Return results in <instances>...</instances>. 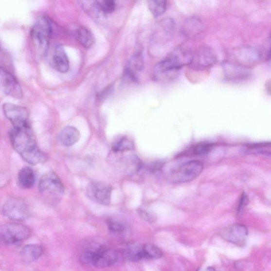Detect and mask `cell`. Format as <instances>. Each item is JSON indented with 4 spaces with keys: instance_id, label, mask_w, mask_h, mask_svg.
<instances>
[{
    "instance_id": "25",
    "label": "cell",
    "mask_w": 271,
    "mask_h": 271,
    "mask_svg": "<svg viewBox=\"0 0 271 271\" xmlns=\"http://www.w3.org/2000/svg\"><path fill=\"white\" fill-rule=\"evenodd\" d=\"M167 1L162 0H152L148 1V9L155 18L163 15L167 8Z\"/></svg>"
},
{
    "instance_id": "2",
    "label": "cell",
    "mask_w": 271,
    "mask_h": 271,
    "mask_svg": "<svg viewBox=\"0 0 271 271\" xmlns=\"http://www.w3.org/2000/svg\"><path fill=\"white\" fill-rule=\"evenodd\" d=\"M52 32V22L50 18L45 15L39 16L31 33L34 49L39 56L46 55L49 50Z\"/></svg>"
},
{
    "instance_id": "31",
    "label": "cell",
    "mask_w": 271,
    "mask_h": 271,
    "mask_svg": "<svg viewBox=\"0 0 271 271\" xmlns=\"http://www.w3.org/2000/svg\"><path fill=\"white\" fill-rule=\"evenodd\" d=\"M107 226L109 230L114 233H122L125 229L121 222L112 219L108 220Z\"/></svg>"
},
{
    "instance_id": "10",
    "label": "cell",
    "mask_w": 271,
    "mask_h": 271,
    "mask_svg": "<svg viewBox=\"0 0 271 271\" xmlns=\"http://www.w3.org/2000/svg\"><path fill=\"white\" fill-rule=\"evenodd\" d=\"M112 189L110 186L100 182H93L87 188V195L92 201L103 206L110 203Z\"/></svg>"
},
{
    "instance_id": "29",
    "label": "cell",
    "mask_w": 271,
    "mask_h": 271,
    "mask_svg": "<svg viewBox=\"0 0 271 271\" xmlns=\"http://www.w3.org/2000/svg\"><path fill=\"white\" fill-rule=\"evenodd\" d=\"M214 147L212 143L202 142L199 143L193 148V153L195 155L201 156L208 154Z\"/></svg>"
},
{
    "instance_id": "11",
    "label": "cell",
    "mask_w": 271,
    "mask_h": 271,
    "mask_svg": "<svg viewBox=\"0 0 271 271\" xmlns=\"http://www.w3.org/2000/svg\"><path fill=\"white\" fill-rule=\"evenodd\" d=\"M194 54L188 48L179 47L165 59L174 69L180 71L183 66L191 65L194 61Z\"/></svg>"
},
{
    "instance_id": "1",
    "label": "cell",
    "mask_w": 271,
    "mask_h": 271,
    "mask_svg": "<svg viewBox=\"0 0 271 271\" xmlns=\"http://www.w3.org/2000/svg\"><path fill=\"white\" fill-rule=\"evenodd\" d=\"M12 145L28 163L35 165L46 161L45 154L39 149L31 127L13 128L9 132Z\"/></svg>"
},
{
    "instance_id": "32",
    "label": "cell",
    "mask_w": 271,
    "mask_h": 271,
    "mask_svg": "<svg viewBox=\"0 0 271 271\" xmlns=\"http://www.w3.org/2000/svg\"><path fill=\"white\" fill-rule=\"evenodd\" d=\"M95 251H87L81 255L80 261L84 264H92L94 261Z\"/></svg>"
},
{
    "instance_id": "7",
    "label": "cell",
    "mask_w": 271,
    "mask_h": 271,
    "mask_svg": "<svg viewBox=\"0 0 271 271\" xmlns=\"http://www.w3.org/2000/svg\"><path fill=\"white\" fill-rule=\"evenodd\" d=\"M4 115L16 128L31 127L29 124V112L26 108L10 103L3 105Z\"/></svg>"
},
{
    "instance_id": "4",
    "label": "cell",
    "mask_w": 271,
    "mask_h": 271,
    "mask_svg": "<svg viewBox=\"0 0 271 271\" xmlns=\"http://www.w3.org/2000/svg\"><path fill=\"white\" fill-rule=\"evenodd\" d=\"M203 170L202 162L197 160L190 161L173 170L170 174V180L176 184L188 183L199 176Z\"/></svg>"
},
{
    "instance_id": "36",
    "label": "cell",
    "mask_w": 271,
    "mask_h": 271,
    "mask_svg": "<svg viewBox=\"0 0 271 271\" xmlns=\"http://www.w3.org/2000/svg\"><path fill=\"white\" fill-rule=\"evenodd\" d=\"M198 271H216L213 267H208L206 269H204L203 270H200Z\"/></svg>"
},
{
    "instance_id": "22",
    "label": "cell",
    "mask_w": 271,
    "mask_h": 271,
    "mask_svg": "<svg viewBox=\"0 0 271 271\" xmlns=\"http://www.w3.org/2000/svg\"><path fill=\"white\" fill-rule=\"evenodd\" d=\"M244 151L250 154L271 156V144L270 142L250 144L245 146Z\"/></svg>"
},
{
    "instance_id": "12",
    "label": "cell",
    "mask_w": 271,
    "mask_h": 271,
    "mask_svg": "<svg viewBox=\"0 0 271 271\" xmlns=\"http://www.w3.org/2000/svg\"><path fill=\"white\" fill-rule=\"evenodd\" d=\"M221 236L229 242L242 246L245 244L248 237V230L244 225L233 224L222 231Z\"/></svg>"
},
{
    "instance_id": "19",
    "label": "cell",
    "mask_w": 271,
    "mask_h": 271,
    "mask_svg": "<svg viewBox=\"0 0 271 271\" xmlns=\"http://www.w3.org/2000/svg\"><path fill=\"white\" fill-rule=\"evenodd\" d=\"M80 138L79 130L72 126L65 127L58 135V140L63 146L71 147L75 145Z\"/></svg>"
},
{
    "instance_id": "5",
    "label": "cell",
    "mask_w": 271,
    "mask_h": 271,
    "mask_svg": "<svg viewBox=\"0 0 271 271\" xmlns=\"http://www.w3.org/2000/svg\"><path fill=\"white\" fill-rule=\"evenodd\" d=\"M31 232L26 226L9 223L0 226V242L5 244H14L27 239Z\"/></svg>"
},
{
    "instance_id": "24",
    "label": "cell",
    "mask_w": 271,
    "mask_h": 271,
    "mask_svg": "<svg viewBox=\"0 0 271 271\" xmlns=\"http://www.w3.org/2000/svg\"><path fill=\"white\" fill-rule=\"evenodd\" d=\"M134 144L129 138L123 136L118 138L112 144V148L115 152H124L133 149Z\"/></svg>"
},
{
    "instance_id": "3",
    "label": "cell",
    "mask_w": 271,
    "mask_h": 271,
    "mask_svg": "<svg viewBox=\"0 0 271 271\" xmlns=\"http://www.w3.org/2000/svg\"><path fill=\"white\" fill-rule=\"evenodd\" d=\"M39 191L47 200L57 201L64 195V186L57 174L50 172L44 174L40 180Z\"/></svg>"
},
{
    "instance_id": "21",
    "label": "cell",
    "mask_w": 271,
    "mask_h": 271,
    "mask_svg": "<svg viewBox=\"0 0 271 271\" xmlns=\"http://www.w3.org/2000/svg\"><path fill=\"white\" fill-rule=\"evenodd\" d=\"M43 248L36 244L27 245L24 247L21 252L23 260L27 262L37 260L43 254Z\"/></svg>"
},
{
    "instance_id": "6",
    "label": "cell",
    "mask_w": 271,
    "mask_h": 271,
    "mask_svg": "<svg viewBox=\"0 0 271 271\" xmlns=\"http://www.w3.org/2000/svg\"><path fill=\"white\" fill-rule=\"evenodd\" d=\"M3 213L8 218L23 221L30 216V210L28 204L21 199L12 198L6 201L3 207Z\"/></svg>"
},
{
    "instance_id": "17",
    "label": "cell",
    "mask_w": 271,
    "mask_h": 271,
    "mask_svg": "<svg viewBox=\"0 0 271 271\" xmlns=\"http://www.w3.org/2000/svg\"><path fill=\"white\" fill-rule=\"evenodd\" d=\"M236 57L240 63L251 65L260 61L263 55L262 53L256 48L251 46H246L241 48L238 50Z\"/></svg>"
},
{
    "instance_id": "37",
    "label": "cell",
    "mask_w": 271,
    "mask_h": 271,
    "mask_svg": "<svg viewBox=\"0 0 271 271\" xmlns=\"http://www.w3.org/2000/svg\"><path fill=\"white\" fill-rule=\"evenodd\" d=\"M270 86H271L270 81H269L268 82H267L266 87L268 90V92L269 94H270V89H271Z\"/></svg>"
},
{
    "instance_id": "9",
    "label": "cell",
    "mask_w": 271,
    "mask_h": 271,
    "mask_svg": "<svg viewBox=\"0 0 271 271\" xmlns=\"http://www.w3.org/2000/svg\"><path fill=\"white\" fill-rule=\"evenodd\" d=\"M224 79L229 82L238 83L248 80L251 76L250 69L247 66L225 62L222 64Z\"/></svg>"
},
{
    "instance_id": "23",
    "label": "cell",
    "mask_w": 271,
    "mask_h": 271,
    "mask_svg": "<svg viewBox=\"0 0 271 271\" xmlns=\"http://www.w3.org/2000/svg\"><path fill=\"white\" fill-rule=\"evenodd\" d=\"M76 40L84 47L89 48L94 43V37L91 33L86 27H80L77 28L74 33Z\"/></svg>"
},
{
    "instance_id": "33",
    "label": "cell",
    "mask_w": 271,
    "mask_h": 271,
    "mask_svg": "<svg viewBox=\"0 0 271 271\" xmlns=\"http://www.w3.org/2000/svg\"><path fill=\"white\" fill-rule=\"evenodd\" d=\"M138 214H139L141 218L145 221L150 222L155 221L156 217L155 215L146 210L139 209L138 210Z\"/></svg>"
},
{
    "instance_id": "28",
    "label": "cell",
    "mask_w": 271,
    "mask_h": 271,
    "mask_svg": "<svg viewBox=\"0 0 271 271\" xmlns=\"http://www.w3.org/2000/svg\"><path fill=\"white\" fill-rule=\"evenodd\" d=\"M95 3L99 10L105 14H111L116 9V3L112 0H102Z\"/></svg>"
},
{
    "instance_id": "30",
    "label": "cell",
    "mask_w": 271,
    "mask_h": 271,
    "mask_svg": "<svg viewBox=\"0 0 271 271\" xmlns=\"http://www.w3.org/2000/svg\"><path fill=\"white\" fill-rule=\"evenodd\" d=\"M129 67L130 70L140 71L143 68V60L141 53H138L132 56L129 60Z\"/></svg>"
},
{
    "instance_id": "18",
    "label": "cell",
    "mask_w": 271,
    "mask_h": 271,
    "mask_svg": "<svg viewBox=\"0 0 271 271\" xmlns=\"http://www.w3.org/2000/svg\"><path fill=\"white\" fill-rule=\"evenodd\" d=\"M204 28V24L200 18L192 17L185 22L182 33L188 38H194L199 35Z\"/></svg>"
},
{
    "instance_id": "26",
    "label": "cell",
    "mask_w": 271,
    "mask_h": 271,
    "mask_svg": "<svg viewBox=\"0 0 271 271\" xmlns=\"http://www.w3.org/2000/svg\"><path fill=\"white\" fill-rule=\"evenodd\" d=\"M142 251L144 258L158 259L163 255V253L158 247L152 244L142 246Z\"/></svg>"
},
{
    "instance_id": "16",
    "label": "cell",
    "mask_w": 271,
    "mask_h": 271,
    "mask_svg": "<svg viewBox=\"0 0 271 271\" xmlns=\"http://www.w3.org/2000/svg\"><path fill=\"white\" fill-rule=\"evenodd\" d=\"M179 73V71L170 68L163 60H162L155 66L153 77L156 81L168 82L175 79L178 76Z\"/></svg>"
},
{
    "instance_id": "15",
    "label": "cell",
    "mask_w": 271,
    "mask_h": 271,
    "mask_svg": "<svg viewBox=\"0 0 271 271\" xmlns=\"http://www.w3.org/2000/svg\"><path fill=\"white\" fill-rule=\"evenodd\" d=\"M199 68H207L214 65L217 61V57L212 48L203 47L194 55V61Z\"/></svg>"
},
{
    "instance_id": "20",
    "label": "cell",
    "mask_w": 271,
    "mask_h": 271,
    "mask_svg": "<svg viewBox=\"0 0 271 271\" xmlns=\"http://www.w3.org/2000/svg\"><path fill=\"white\" fill-rule=\"evenodd\" d=\"M18 185L22 189H28L33 187L36 182V176L34 170L29 167H25L18 176Z\"/></svg>"
},
{
    "instance_id": "27",
    "label": "cell",
    "mask_w": 271,
    "mask_h": 271,
    "mask_svg": "<svg viewBox=\"0 0 271 271\" xmlns=\"http://www.w3.org/2000/svg\"><path fill=\"white\" fill-rule=\"evenodd\" d=\"M125 256L128 260L137 262L144 258L142 251V246H135L126 250Z\"/></svg>"
},
{
    "instance_id": "14",
    "label": "cell",
    "mask_w": 271,
    "mask_h": 271,
    "mask_svg": "<svg viewBox=\"0 0 271 271\" xmlns=\"http://www.w3.org/2000/svg\"><path fill=\"white\" fill-rule=\"evenodd\" d=\"M118 254L113 250L99 249L95 251L93 265L99 269L109 267L118 261Z\"/></svg>"
},
{
    "instance_id": "35",
    "label": "cell",
    "mask_w": 271,
    "mask_h": 271,
    "mask_svg": "<svg viewBox=\"0 0 271 271\" xmlns=\"http://www.w3.org/2000/svg\"><path fill=\"white\" fill-rule=\"evenodd\" d=\"M112 88L108 87L103 91L98 94V98L99 99H104L108 95H109L111 92Z\"/></svg>"
},
{
    "instance_id": "8",
    "label": "cell",
    "mask_w": 271,
    "mask_h": 271,
    "mask_svg": "<svg viewBox=\"0 0 271 271\" xmlns=\"http://www.w3.org/2000/svg\"><path fill=\"white\" fill-rule=\"evenodd\" d=\"M0 90L11 97L21 99L23 92L20 84L10 72L0 66Z\"/></svg>"
},
{
    "instance_id": "34",
    "label": "cell",
    "mask_w": 271,
    "mask_h": 271,
    "mask_svg": "<svg viewBox=\"0 0 271 271\" xmlns=\"http://www.w3.org/2000/svg\"><path fill=\"white\" fill-rule=\"evenodd\" d=\"M249 202V199L246 194H243L242 196L240 198L239 201L238 207L237 209V213H240L241 212L245 209V208L248 206Z\"/></svg>"
},
{
    "instance_id": "13",
    "label": "cell",
    "mask_w": 271,
    "mask_h": 271,
    "mask_svg": "<svg viewBox=\"0 0 271 271\" xmlns=\"http://www.w3.org/2000/svg\"><path fill=\"white\" fill-rule=\"evenodd\" d=\"M51 63L53 68L60 73H65L69 71V60L62 46L57 45L53 47L51 53Z\"/></svg>"
}]
</instances>
